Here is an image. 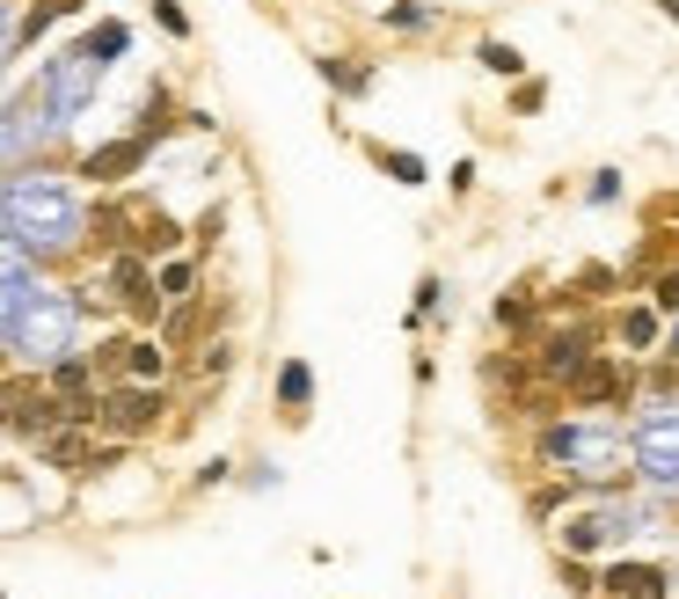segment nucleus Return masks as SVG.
Returning a JSON list of instances; mask_svg holds the SVG:
<instances>
[{"label": "nucleus", "instance_id": "obj_12", "mask_svg": "<svg viewBox=\"0 0 679 599\" xmlns=\"http://www.w3.org/2000/svg\"><path fill=\"white\" fill-rule=\"evenodd\" d=\"M37 454L52 460L59 476H88V460H95V446H88V424H52V432L37 439Z\"/></svg>", "mask_w": 679, "mask_h": 599}, {"label": "nucleus", "instance_id": "obj_18", "mask_svg": "<svg viewBox=\"0 0 679 599\" xmlns=\"http://www.w3.org/2000/svg\"><path fill=\"white\" fill-rule=\"evenodd\" d=\"M585 358H592V352H585V336H548V352H540V366L556 373V380H570V373L585 366Z\"/></svg>", "mask_w": 679, "mask_h": 599}, {"label": "nucleus", "instance_id": "obj_21", "mask_svg": "<svg viewBox=\"0 0 679 599\" xmlns=\"http://www.w3.org/2000/svg\"><path fill=\"white\" fill-rule=\"evenodd\" d=\"M373 161H381V169L402 183V191H417V183H424V161H417V154H402V146H395V154H387V146H373Z\"/></svg>", "mask_w": 679, "mask_h": 599}, {"label": "nucleus", "instance_id": "obj_10", "mask_svg": "<svg viewBox=\"0 0 679 599\" xmlns=\"http://www.w3.org/2000/svg\"><path fill=\"white\" fill-rule=\"evenodd\" d=\"M146 146H154L146 132H124V140L95 146V154L81 161V176H88V183H124V176H140V169H146Z\"/></svg>", "mask_w": 679, "mask_h": 599}, {"label": "nucleus", "instance_id": "obj_1", "mask_svg": "<svg viewBox=\"0 0 679 599\" xmlns=\"http://www.w3.org/2000/svg\"><path fill=\"white\" fill-rule=\"evenodd\" d=\"M0 220H8V234H16L22 248H37V256L81 242V197H73L67 176H44V169H30V176L8 183Z\"/></svg>", "mask_w": 679, "mask_h": 599}, {"label": "nucleus", "instance_id": "obj_28", "mask_svg": "<svg viewBox=\"0 0 679 599\" xmlns=\"http://www.w3.org/2000/svg\"><path fill=\"white\" fill-rule=\"evenodd\" d=\"M665 352H672V366H679V315H672V336H665Z\"/></svg>", "mask_w": 679, "mask_h": 599}, {"label": "nucleus", "instance_id": "obj_20", "mask_svg": "<svg viewBox=\"0 0 679 599\" xmlns=\"http://www.w3.org/2000/svg\"><path fill=\"white\" fill-rule=\"evenodd\" d=\"M124 44H132V30H124V22H103V30H88V37H81V52L95 59V67H110Z\"/></svg>", "mask_w": 679, "mask_h": 599}, {"label": "nucleus", "instance_id": "obj_5", "mask_svg": "<svg viewBox=\"0 0 679 599\" xmlns=\"http://www.w3.org/2000/svg\"><path fill=\"white\" fill-rule=\"evenodd\" d=\"M161 380H124V388H110L103 403H95V424H103L110 439H140V432H154L161 424Z\"/></svg>", "mask_w": 679, "mask_h": 599}, {"label": "nucleus", "instance_id": "obj_16", "mask_svg": "<svg viewBox=\"0 0 679 599\" xmlns=\"http://www.w3.org/2000/svg\"><path fill=\"white\" fill-rule=\"evenodd\" d=\"M154 293H161V307H169V300H191L197 293V264L191 256H169V264L154 271Z\"/></svg>", "mask_w": 679, "mask_h": 599}, {"label": "nucleus", "instance_id": "obj_29", "mask_svg": "<svg viewBox=\"0 0 679 599\" xmlns=\"http://www.w3.org/2000/svg\"><path fill=\"white\" fill-rule=\"evenodd\" d=\"M0 599H8V592H0Z\"/></svg>", "mask_w": 679, "mask_h": 599}, {"label": "nucleus", "instance_id": "obj_8", "mask_svg": "<svg viewBox=\"0 0 679 599\" xmlns=\"http://www.w3.org/2000/svg\"><path fill=\"white\" fill-rule=\"evenodd\" d=\"M110 300H118L124 315L154 322V315H161V293H154V264H146V256H132V248H124L118 264H110Z\"/></svg>", "mask_w": 679, "mask_h": 599}, {"label": "nucleus", "instance_id": "obj_26", "mask_svg": "<svg viewBox=\"0 0 679 599\" xmlns=\"http://www.w3.org/2000/svg\"><path fill=\"white\" fill-rule=\"evenodd\" d=\"M154 16H161V30H169V37H191V16H183V8H175V0H161Z\"/></svg>", "mask_w": 679, "mask_h": 599}, {"label": "nucleus", "instance_id": "obj_27", "mask_svg": "<svg viewBox=\"0 0 679 599\" xmlns=\"http://www.w3.org/2000/svg\"><path fill=\"white\" fill-rule=\"evenodd\" d=\"M614 197H621V176H614V169H599V176H592V205H614Z\"/></svg>", "mask_w": 679, "mask_h": 599}, {"label": "nucleus", "instance_id": "obj_24", "mask_svg": "<svg viewBox=\"0 0 679 599\" xmlns=\"http://www.w3.org/2000/svg\"><path fill=\"white\" fill-rule=\"evenodd\" d=\"M483 67H489V73H519V67H526V59H519V52H511V44H483Z\"/></svg>", "mask_w": 679, "mask_h": 599}, {"label": "nucleus", "instance_id": "obj_7", "mask_svg": "<svg viewBox=\"0 0 679 599\" xmlns=\"http://www.w3.org/2000/svg\"><path fill=\"white\" fill-rule=\"evenodd\" d=\"M95 73H103V67H95L81 44H73V52H59V59H52V73H44V103H52L59 118H73V110L88 103V89H95Z\"/></svg>", "mask_w": 679, "mask_h": 599}, {"label": "nucleus", "instance_id": "obj_17", "mask_svg": "<svg viewBox=\"0 0 679 599\" xmlns=\"http://www.w3.org/2000/svg\"><path fill=\"white\" fill-rule=\"evenodd\" d=\"M67 16H81V0H37V8H30V16H22V44H37V37H44V30H52V22H67Z\"/></svg>", "mask_w": 679, "mask_h": 599}, {"label": "nucleus", "instance_id": "obj_15", "mask_svg": "<svg viewBox=\"0 0 679 599\" xmlns=\"http://www.w3.org/2000/svg\"><path fill=\"white\" fill-rule=\"evenodd\" d=\"M22 293H30V278H22V256H16V248H0V336H8V322H16Z\"/></svg>", "mask_w": 679, "mask_h": 599}, {"label": "nucleus", "instance_id": "obj_3", "mask_svg": "<svg viewBox=\"0 0 679 599\" xmlns=\"http://www.w3.org/2000/svg\"><path fill=\"white\" fill-rule=\"evenodd\" d=\"M8 336H16V352H30L37 366L67 358V344H73V300H67V293H44V285H37V293H22Z\"/></svg>", "mask_w": 679, "mask_h": 599}, {"label": "nucleus", "instance_id": "obj_11", "mask_svg": "<svg viewBox=\"0 0 679 599\" xmlns=\"http://www.w3.org/2000/svg\"><path fill=\"white\" fill-rule=\"evenodd\" d=\"M621 395H628V366L621 358H585V366L570 373V403H585V409L592 403H621Z\"/></svg>", "mask_w": 679, "mask_h": 599}, {"label": "nucleus", "instance_id": "obj_13", "mask_svg": "<svg viewBox=\"0 0 679 599\" xmlns=\"http://www.w3.org/2000/svg\"><path fill=\"white\" fill-rule=\"evenodd\" d=\"M607 592L614 599H672V578L658 564H614L607 570Z\"/></svg>", "mask_w": 679, "mask_h": 599}, {"label": "nucleus", "instance_id": "obj_19", "mask_svg": "<svg viewBox=\"0 0 679 599\" xmlns=\"http://www.w3.org/2000/svg\"><path fill=\"white\" fill-rule=\"evenodd\" d=\"M322 81H330L336 95H366L373 89V67H358V59H322Z\"/></svg>", "mask_w": 679, "mask_h": 599}, {"label": "nucleus", "instance_id": "obj_4", "mask_svg": "<svg viewBox=\"0 0 679 599\" xmlns=\"http://www.w3.org/2000/svg\"><path fill=\"white\" fill-rule=\"evenodd\" d=\"M628 460H636V476H643L658 497H679V403H650L643 409L636 439H628Z\"/></svg>", "mask_w": 679, "mask_h": 599}, {"label": "nucleus", "instance_id": "obj_25", "mask_svg": "<svg viewBox=\"0 0 679 599\" xmlns=\"http://www.w3.org/2000/svg\"><path fill=\"white\" fill-rule=\"evenodd\" d=\"M650 293H658V315H679V271H665Z\"/></svg>", "mask_w": 679, "mask_h": 599}, {"label": "nucleus", "instance_id": "obj_14", "mask_svg": "<svg viewBox=\"0 0 679 599\" xmlns=\"http://www.w3.org/2000/svg\"><path fill=\"white\" fill-rule=\"evenodd\" d=\"M307 403H314V366H307V358H285V366H278V409H285V417H307Z\"/></svg>", "mask_w": 679, "mask_h": 599}, {"label": "nucleus", "instance_id": "obj_9", "mask_svg": "<svg viewBox=\"0 0 679 599\" xmlns=\"http://www.w3.org/2000/svg\"><path fill=\"white\" fill-rule=\"evenodd\" d=\"M621 534H628V505H599V511L563 519V548H570V556H599V548H614Z\"/></svg>", "mask_w": 679, "mask_h": 599}, {"label": "nucleus", "instance_id": "obj_6", "mask_svg": "<svg viewBox=\"0 0 679 599\" xmlns=\"http://www.w3.org/2000/svg\"><path fill=\"white\" fill-rule=\"evenodd\" d=\"M88 366H95V373H124V380H161L169 352H161V336H110Z\"/></svg>", "mask_w": 679, "mask_h": 599}, {"label": "nucleus", "instance_id": "obj_2", "mask_svg": "<svg viewBox=\"0 0 679 599\" xmlns=\"http://www.w3.org/2000/svg\"><path fill=\"white\" fill-rule=\"evenodd\" d=\"M540 460L570 483H592V490H607V483H621L636 468L614 424H556V432H540Z\"/></svg>", "mask_w": 679, "mask_h": 599}, {"label": "nucleus", "instance_id": "obj_23", "mask_svg": "<svg viewBox=\"0 0 679 599\" xmlns=\"http://www.w3.org/2000/svg\"><path fill=\"white\" fill-rule=\"evenodd\" d=\"M226 366H234V344H205V358H197V373H205V380H220Z\"/></svg>", "mask_w": 679, "mask_h": 599}, {"label": "nucleus", "instance_id": "obj_22", "mask_svg": "<svg viewBox=\"0 0 679 599\" xmlns=\"http://www.w3.org/2000/svg\"><path fill=\"white\" fill-rule=\"evenodd\" d=\"M621 336L636 344V352H650V344H658V307H628V315H621Z\"/></svg>", "mask_w": 679, "mask_h": 599}]
</instances>
